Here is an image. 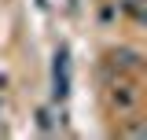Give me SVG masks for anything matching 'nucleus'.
Wrapping results in <instances>:
<instances>
[{
  "instance_id": "f257e3e1",
  "label": "nucleus",
  "mask_w": 147,
  "mask_h": 140,
  "mask_svg": "<svg viewBox=\"0 0 147 140\" xmlns=\"http://www.w3.org/2000/svg\"><path fill=\"white\" fill-rule=\"evenodd\" d=\"M107 100H110V107H114L118 114H132V111L140 107V88H136V81H125V77H118V81L110 85Z\"/></svg>"
},
{
  "instance_id": "f03ea898",
  "label": "nucleus",
  "mask_w": 147,
  "mask_h": 140,
  "mask_svg": "<svg viewBox=\"0 0 147 140\" xmlns=\"http://www.w3.org/2000/svg\"><path fill=\"white\" fill-rule=\"evenodd\" d=\"M110 67H118V74H140L144 55L136 52V48H114L110 52Z\"/></svg>"
},
{
  "instance_id": "7ed1b4c3",
  "label": "nucleus",
  "mask_w": 147,
  "mask_h": 140,
  "mask_svg": "<svg viewBox=\"0 0 147 140\" xmlns=\"http://www.w3.org/2000/svg\"><path fill=\"white\" fill-rule=\"evenodd\" d=\"M66 85H70V81H66V52H59L55 55V96H59V100L70 92Z\"/></svg>"
}]
</instances>
